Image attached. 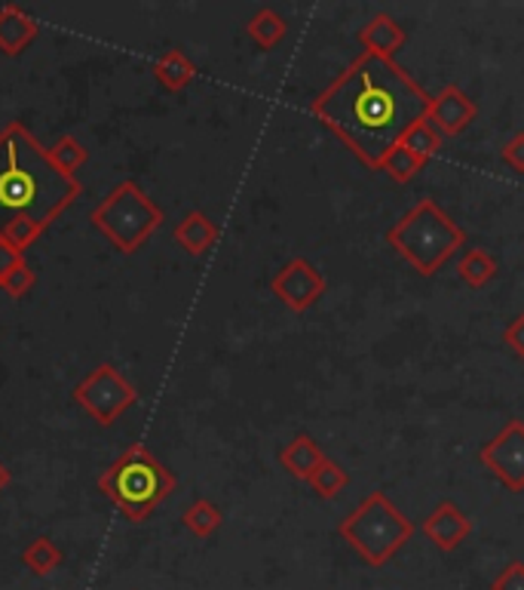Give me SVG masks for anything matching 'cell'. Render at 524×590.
Listing matches in <instances>:
<instances>
[{
    "label": "cell",
    "mask_w": 524,
    "mask_h": 590,
    "mask_svg": "<svg viewBox=\"0 0 524 590\" xmlns=\"http://www.w3.org/2000/svg\"><path fill=\"white\" fill-rule=\"evenodd\" d=\"M429 99L396 58L362 53L310 101V115L365 167L378 170L405 130L426 117Z\"/></svg>",
    "instance_id": "6da1fadb"
},
{
    "label": "cell",
    "mask_w": 524,
    "mask_h": 590,
    "mask_svg": "<svg viewBox=\"0 0 524 590\" xmlns=\"http://www.w3.org/2000/svg\"><path fill=\"white\" fill-rule=\"evenodd\" d=\"M80 194L84 185L58 173L25 124L13 120L0 130V230L15 218L50 228Z\"/></svg>",
    "instance_id": "7a4b0ae2"
},
{
    "label": "cell",
    "mask_w": 524,
    "mask_h": 590,
    "mask_svg": "<svg viewBox=\"0 0 524 590\" xmlns=\"http://www.w3.org/2000/svg\"><path fill=\"white\" fill-rule=\"evenodd\" d=\"M386 244L421 277H433L445 261H451L467 246V230L433 197H424L393 222V228L386 230Z\"/></svg>",
    "instance_id": "3957f363"
},
{
    "label": "cell",
    "mask_w": 524,
    "mask_h": 590,
    "mask_svg": "<svg viewBox=\"0 0 524 590\" xmlns=\"http://www.w3.org/2000/svg\"><path fill=\"white\" fill-rule=\"evenodd\" d=\"M99 490L129 523H144L175 492V474L144 443H132L99 476Z\"/></svg>",
    "instance_id": "277c9868"
},
{
    "label": "cell",
    "mask_w": 524,
    "mask_h": 590,
    "mask_svg": "<svg viewBox=\"0 0 524 590\" xmlns=\"http://www.w3.org/2000/svg\"><path fill=\"white\" fill-rule=\"evenodd\" d=\"M338 535L369 566L381 569L412 541L414 523L386 498V492L378 490L369 492L347 517L340 519Z\"/></svg>",
    "instance_id": "5b68a950"
},
{
    "label": "cell",
    "mask_w": 524,
    "mask_h": 590,
    "mask_svg": "<svg viewBox=\"0 0 524 590\" xmlns=\"http://www.w3.org/2000/svg\"><path fill=\"white\" fill-rule=\"evenodd\" d=\"M89 222H92V228H99L108 237V244L117 253L132 256L163 225V210L144 194L139 182L129 179L113 187L111 194L89 213Z\"/></svg>",
    "instance_id": "8992f818"
},
{
    "label": "cell",
    "mask_w": 524,
    "mask_h": 590,
    "mask_svg": "<svg viewBox=\"0 0 524 590\" xmlns=\"http://www.w3.org/2000/svg\"><path fill=\"white\" fill-rule=\"evenodd\" d=\"M74 404L84 409L86 416L96 418V425L111 428L127 409L139 404V390L127 382L113 363H99L84 382L74 388Z\"/></svg>",
    "instance_id": "52a82bcc"
},
{
    "label": "cell",
    "mask_w": 524,
    "mask_h": 590,
    "mask_svg": "<svg viewBox=\"0 0 524 590\" xmlns=\"http://www.w3.org/2000/svg\"><path fill=\"white\" fill-rule=\"evenodd\" d=\"M479 459L491 474L510 492H524V421L510 418L500 433H494L482 449Z\"/></svg>",
    "instance_id": "ba28073f"
},
{
    "label": "cell",
    "mask_w": 524,
    "mask_h": 590,
    "mask_svg": "<svg viewBox=\"0 0 524 590\" xmlns=\"http://www.w3.org/2000/svg\"><path fill=\"white\" fill-rule=\"evenodd\" d=\"M326 273L319 271L310 259H304V256H295V259L285 261L283 268L273 273V280H270V292L288 311H295V314L310 311L313 304L326 296Z\"/></svg>",
    "instance_id": "9c48e42d"
},
{
    "label": "cell",
    "mask_w": 524,
    "mask_h": 590,
    "mask_svg": "<svg viewBox=\"0 0 524 590\" xmlns=\"http://www.w3.org/2000/svg\"><path fill=\"white\" fill-rule=\"evenodd\" d=\"M476 117H479V105H476V99H469L457 84H445L429 99V108H426V120L448 139L467 132L469 124H476Z\"/></svg>",
    "instance_id": "30bf717a"
},
{
    "label": "cell",
    "mask_w": 524,
    "mask_h": 590,
    "mask_svg": "<svg viewBox=\"0 0 524 590\" xmlns=\"http://www.w3.org/2000/svg\"><path fill=\"white\" fill-rule=\"evenodd\" d=\"M421 533L439 547L441 554H454L472 535V519L460 504L439 502L421 523Z\"/></svg>",
    "instance_id": "8fae6325"
},
{
    "label": "cell",
    "mask_w": 524,
    "mask_h": 590,
    "mask_svg": "<svg viewBox=\"0 0 524 590\" xmlns=\"http://www.w3.org/2000/svg\"><path fill=\"white\" fill-rule=\"evenodd\" d=\"M356 41H359V46H362L365 53H371V56L396 58L399 50L408 44V34H405V29L399 25L393 15L378 13L371 15L369 22L356 31Z\"/></svg>",
    "instance_id": "7c38bea8"
},
{
    "label": "cell",
    "mask_w": 524,
    "mask_h": 590,
    "mask_svg": "<svg viewBox=\"0 0 524 590\" xmlns=\"http://www.w3.org/2000/svg\"><path fill=\"white\" fill-rule=\"evenodd\" d=\"M37 31H41V25H37L34 15H29L15 3H7L0 10V53L10 58L22 56L31 41L37 37Z\"/></svg>",
    "instance_id": "4fadbf2b"
},
{
    "label": "cell",
    "mask_w": 524,
    "mask_h": 590,
    "mask_svg": "<svg viewBox=\"0 0 524 590\" xmlns=\"http://www.w3.org/2000/svg\"><path fill=\"white\" fill-rule=\"evenodd\" d=\"M175 244L185 249L187 256H206L215 244H218V225L206 216L203 210H190L175 230H172Z\"/></svg>",
    "instance_id": "5bb4252c"
},
{
    "label": "cell",
    "mask_w": 524,
    "mask_h": 590,
    "mask_svg": "<svg viewBox=\"0 0 524 590\" xmlns=\"http://www.w3.org/2000/svg\"><path fill=\"white\" fill-rule=\"evenodd\" d=\"M326 459H328L326 449L319 447L310 433H298V437H292V440L280 449V464H283L292 476L304 480V483L310 480L313 471H316Z\"/></svg>",
    "instance_id": "9a60e30c"
},
{
    "label": "cell",
    "mask_w": 524,
    "mask_h": 590,
    "mask_svg": "<svg viewBox=\"0 0 524 590\" xmlns=\"http://www.w3.org/2000/svg\"><path fill=\"white\" fill-rule=\"evenodd\" d=\"M151 72H154L160 87L170 89V93H182L197 77V65L185 56V50H166L163 56L156 58Z\"/></svg>",
    "instance_id": "2e32d148"
},
{
    "label": "cell",
    "mask_w": 524,
    "mask_h": 590,
    "mask_svg": "<svg viewBox=\"0 0 524 590\" xmlns=\"http://www.w3.org/2000/svg\"><path fill=\"white\" fill-rule=\"evenodd\" d=\"M496 261L494 256L484 249V246H467L463 249V256L457 261V273H460V280L472 289H484L491 280L496 277Z\"/></svg>",
    "instance_id": "e0dca14e"
},
{
    "label": "cell",
    "mask_w": 524,
    "mask_h": 590,
    "mask_svg": "<svg viewBox=\"0 0 524 590\" xmlns=\"http://www.w3.org/2000/svg\"><path fill=\"white\" fill-rule=\"evenodd\" d=\"M245 34H249L261 50H273V46L280 44L285 34H288V22H285L283 15L276 13L273 7H261V10L249 19Z\"/></svg>",
    "instance_id": "ac0fdd59"
},
{
    "label": "cell",
    "mask_w": 524,
    "mask_h": 590,
    "mask_svg": "<svg viewBox=\"0 0 524 590\" xmlns=\"http://www.w3.org/2000/svg\"><path fill=\"white\" fill-rule=\"evenodd\" d=\"M62 560H65L62 547H58L53 538H46V535L34 538V541L22 550V562L29 566L31 576H37V578L53 576L58 566H62Z\"/></svg>",
    "instance_id": "d6986e66"
},
{
    "label": "cell",
    "mask_w": 524,
    "mask_h": 590,
    "mask_svg": "<svg viewBox=\"0 0 524 590\" xmlns=\"http://www.w3.org/2000/svg\"><path fill=\"white\" fill-rule=\"evenodd\" d=\"M182 523L187 526V533H194L197 538H212V535L221 529L225 514H221V507L209 502V498H194V502L185 507Z\"/></svg>",
    "instance_id": "ffe728a7"
},
{
    "label": "cell",
    "mask_w": 524,
    "mask_h": 590,
    "mask_svg": "<svg viewBox=\"0 0 524 590\" xmlns=\"http://www.w3.org/2000/svg\"><path fill=\"white\" fill-rule=\"evenodd\" d=\"M399 144L402 148H408L414 158L424 160V163H429V160L439 154L441 148V132L426 120V117H421L417 124H412L408 130H405V136L399 139Z\"/></svg>",
    "instance_id": "44dd1931"
},
{
    "label": "cell",
    "mask_w": 524,
    "mask_h": 590,
    "mask_svg": "<svg viewBox=\"0 0 524 590\" xmlns=\"http://www.w3.org/2000/svg\"><path fill=\"white\" fill-rule=\"evenodd\" d=\"M46 154H50V163L56 167L58 173L68 175V179H77L74 173L89 160V151L84 148V142H77L74 136H62V139H56V142L46 148Z\"/></svg>",
    "instance_id": "7402d4cb"
},
{
    "label": "cell",
    "mask_w": 524,
    "mask_h": 590,
    "mask_svg": "<svg viewBox=\"0 0 524 590\" xmlns=\"http://www.w3.org/2000/svg\"><path fill=\"white\" fill-rule=\"evenodd\" d=\"M424 167H426L424 160H417L408 148L396 144V148H390V151H386V158L381 160V167H378V170L390 175L396 185H408V182L417 179V173H421Z\"/></svg>",
    "instance_id": "603a6c76"
},
{
    "label": "cell",
    "mask_w": 524,
    "mask_h": 590,
    "mask_svg": "<svg viewBox=\"0 0 524 590\" xmlns=\"http://www.w3.org/2000/svg\"><path fill=\"white\" fill-rule=\"evenodd\" d=\"M310 483V490L319 495V498H326V502H331V498H338L340 492L347 490V483H350V474L340 468L338 461L335 459H326L316 471H313V476L307 480Z\"/></svg>",
    "instance_id": "cb8c5ba5"
},
{
    "label": "cell",
    "mask_w": 524,
    "mask_h": 590,
    "mask_svg": "<svg viewBox=\"0 0 524 590\" xmlns=\"http://www.w3.org/2000/svg\"><path fill=\"white\" fill-rule=\"evenodd\" d=\"M43 225H37L34 218H15L7 228L0 230V240H7L10 246H15L19 253H25L29 246L37 244V237L43 234Z\"/></svg>",
    "instance_id": "d4e9b609"
},
{
    "label": "cell",
    "mask_w": 524,
    "mask_h": 590,
    "mask_svg": "<svg viewBox=\"0 0 524 590\" xmlns=\"http://www.w3.org/2000/svg\"><path fill=\"white\" fill-rule=\"evenodd\" d=\"M34 283H37V277H34V271H31L29 265L22 261L15 271H10L3 280H0V289H3L10 299H25L31 289H34Z\"/></svg>",
    "instance_id": "484cf974"
},
{
    "label": "cell",
    "mask_w": 524,
    "mask_h": 590,
    "mask_svg": "<svg viewBox=\"0 0 524 590\" xmlns=\"http://www.w3.org/2000/svg\"><path fill=\"white\" fill-rule=\"evenodd\" d=\"M491 590H524V562H506V566L500 569V576L491 581Z\"/></svg>",
    "instance_id": "4316f807"
},
{
    "label": "cell",
    "mask_w": 524,
    "mask_h": 590,
    "mask_svg": "<svg viewBox=\"0 0 524 590\" xmlns=\"http://www.w3.org/2000/svg\"><path fill=\"white\" fill-rule=\"evenodd\" d=\"M500 160L510 163L515 173H524V130L512 132L510 139L500 148Z\"/></svg>",
    "instance_id": "83f0119b"
},
{
    "label": "cell",
    "mask_w": 524,
    "mask_h": 590,
    "mask_svg": "<svg viewBox=\"0 0 524 590\" xmlns=\"http://www.w3.org/2000/svg\"><path fill=\"white\" fill-rule=\"evenodd\" d=\"M503 342H506V345H510L512 351H515V354L524 361V311L518 314V318L512 320L506 330H503Z\"/></svg>",
    "instance_id": "f1b7e54d"
},
{
    "label": "cell",
    "mask_w": 524,
    "mask_h": 590,
    "mask_svg": "<svg viewBox=\"0 0 524 590\" xmlns=\"http://www.w3.org/2000/svg\"><path fill=\"white\" fill-rule=\"evenodd\" d=\"M22 261H25V253H19L15 246H10L7 240H0V280H3L10 271H15Z\"/></svg>",
    "instance_id": "f546056e"
},
{
    "label": "cell",
    "mask_w": 524,
    "mask_h": 590,
    "mask_svg": "<svg viewBox=\"0 0 524 590\" xmlns=\"http://www.w3.org/2000/svg\"><path fill=\"white\" fill-rule=\"evenodd\" d=\"M10 483H13V474H10V468H7V464L0 461V492L7 490Z\"/></svg>",
    "instance_id": "4dcf8cb0"
}]
</instances>
